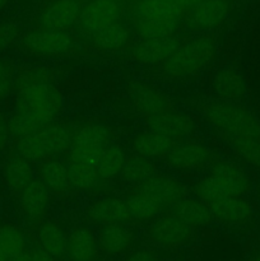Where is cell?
<instances>
[{
  "mask_svg": "<svg viewBox=\"0 0 260 261\" xmlns=\"http://www.w3.org/2000/svg\"><path fill=\"white\" fill-rule=\"evenodd\" d=\"M14 91L17 98L9 127L17 139L53 124L63 110V94L51 81L17 84Z\"/></svg>",
  "mask_w": 260,
  "mask_h": 261,
  "instance_id": "obj_1",
  "label": "cell"
},
{
  "mask_svg": "<svg viewBox=\"0 0 260 261\" xmlns=\"http://www.w3.org/2000/svg\"><path fill=\"white\" fill-rule=\"evenodd\" d=\"M251 186V178L239 165L218 161L212 165L208 175L196 181L193 191L196 199L212 204L232 196H245Z\"/></svg>",
  "mask_w": 260,
  "mask_h": 261,
  "instance_id": "obj_2",
  "label": "cell"
},
{
  "mask_svg": "<svg viewBox=\"0 0 260 261\" xmlns=\"http://www.w3.org/2000/svg\"><path fill=\"white\" fill-rule=\"evenodd\" d=\"M205 121L222 135L224 140L231 138H257L260 139V120L240 102L212 101L204 105Z\"/></svg>",
  "mask_w": 260,
  "mask_h": 261,
  "instance_id": "obj_3",
  "label": "cell"
},
{
  "mask_svg": "<svg viewBox=\"0 0 260 261\" xmlns=\"http://www.w3.org/2000/svg\"><path fill=\"white\" fill-rule=\"evenodd\" d=\"M217 56V40L211 35H201L180 45L172 56L162 64L165 75L184 79L199 74L208 68Z\"/></svg>",
  "mask_w": 260,
  "mask_h": 261,
  "instance_id": "obj_4",
  "label": "cell"
},
{
  "mask_svg": "<svg viewBox=\"0 0 260 261\" xmlns=\"http://www.w3.org/2000/svg\"><path fill=\"white\" fill-rule=\"evenodd\" d=\"M74 132L65 124H53L30 135L19 138L15 143V153L30 162L53 160L55 155L70 150Z\"/></svg>",
  "mask_w": 260,
  "mask_h": 261,
  "instance_id": "obj_5",
  "label": "cell"
},
{
  "mask_svg": "<svg viewBox=\"0 0 260 261\" xmlns=\"http://www.w3.org/2000/svg\"><path fill=\"white\" fill-rule=\"evenodd\" d=\"M111 132L99 122H91L74 132L70 160L74 163L96 167L102 153L110 145Z\"/></svg>",
  "mask_w": 260,
  "mask_h": 261,
  "instance_id": "obj_6",
  "label": "cell"
},
{
  "mask_svg": "<svg viewBox=\"0 0 260 261\" xmlns=\"http://www.w3.org/2000/svg\"><path fill=\"white\" fill-rule=\"evenodd\" d=\"M195 236V228L188 226L173 216H161L153 221L148 228V237L150 241L162 249H177L190 244Z\"/></svg>",
  "mask_w": 260,
  "mask_h": 261,
  "instance_id": "obj_7",
  "label": "cell"
},
{
  "mask_svg": "<svg viewBox=\"0 0 260 261\" xmlns=\"http://www.w3.org/2000/svg\"><path fill=\"white\" fill-rule=\"evenodd\" d=\"M20 45L33 55L60 56L73 50L74 38L65 31L37 30L25 33Z\"/></svg>",
  "mask_w": 260,
  "mask_h": 261,
  "instance_id": "obj_8",
  "label": "cell"
},
{
  "mask_svg": "<svg viewBox=\"0 0 260 261\" xmlns=\"http://www.w3.org/2000/svg\"><path fill=\"white\" fill-rule=\"evenodd\" d=\"M213 221L231 228H246L252 224L254 208L245 196H232L209 204Z\"/></svg>",
  "mask_w": 260,
  "mask_h": 261,
  "instance_id": "obj_9",
  "label": "cell"
},
{
  "mask_svg": "<svg viewBox=\"0 0 260 261\" xmlns=\"http://www.w3.org/2000/svg\"><path fill=\"white\" fill-rule=\"evenodd\" d=\"M212 150L201 143L186 140L173 145L166 155V163L177 171H195L211 162Z\"/></svg>",
  "mask_w": 260,
  "mask_h": 261,
  "instance_id": "obj_10",
  "label": "cell"
},
{
  "mask_svg": "<svg viewBox=\"0 0 260 261\" xmlns=\"http://www.w3.org/2000/svg\"><path fill=\"white\" fill-rule=\"evenodd\" d=\"M129 96L135 110L145 117L155 116L172 110V101L145 82H133L129 87Z\"/></svg>",
  "mask_w": 260,
  "mask_h": 261,
  "instance_id": "obj_11",
  "label": "cell"
},
{
  "mask_svg": "<svg viewBox=\"0 0 260 261\" xmlns=\"http://www.w3.org/2000/svg\"><path fill=\"white\" fill-rule=\"evenodd\" d=\"M137 191L149 196L162 208L175 205L186 195V188L181 181L173 176L160 175V173L139 185Z\"/></svg>",
  "mask_w": 260,
  "mask_h": 261,
  "instance_id": "obj_12",
  "label": "cell"
},
{
  "mask_svg": "<svg viewBox=\"0 0 260 261\" xmlns=\"http://www.w3.org/2000/svg\"><path fill=\"white\" fill-rule=\"evenodd\" d=\"M84 214L87 221L101 227L125 224L132 219L125 200L116 196H106L92 201L86 208Z\"/></svg>",
  "mask_w": 260,
  "mask_h": 261,
  "instance_id": "obj_13",
  "label": "cell"
},
{
  "mask_svg": "<svg viewBox=\"0 0 260 261\" xmlns=\"http://www.w3.org/2000/svg\"><path fill=\"white\" fill-rule=\"evenodd\" d=\"M120 5L116 0H92L81 10L79 22L87 32L96 33L117 22Z\"/></svg>",
  "mask_w": 260,
  "mask_h": 261,
  "instance_id": "obj_14",
  "label": "cell"
},
{
  "mask_svg": "<svg viewBox=\"0 0 260 261\" xmlns=\"http://www.w3.org/2000/svg\"><path fill=\"white\" fill-rule=\"evenodd\" d=\"M147 126L150 132L170 138L173 142L190 137L195 129V124L190 116L173 110L147 117Z\"/></svg>",
  "mask_w": 260,
  "mask_h": 261,
  "instance_id": "obj_15",
  "label": "cell"
},
{
  "mask_svg": "<svg viewBox=\"0 0 260 261\" xmlns=\"http://www.w3.org/2000/svg\"><path fill=\"white\" fill-rule=\"evenodd\" d=\"M50 194L42 181L36 178L19 194L20 212L28 223L38 224L45 218L50 205Z\"/></svg>",
  "mask_w": 260,
  "mask_h": 261,
  "instance_id": "obj_16",
  "label": "cell"
},
{
  "mask_svg": "<svg viewBox=\"0 0 260 261\" xmlns=\"http://www.w3.org/2000/svg\"><path fill=\"white\" fill-rule=\"evenodd\" d=\"M178 47H180V42L173 36L144 40L140 41L132 48V58L137 63L144 64V65L163 64L175 54Z\"/></svg>",
  "mask_w": 260,
  "mask_h": 261,
  "instance_id": "obj_17",
  "label": "cell"
},
{
  "mask_svg": "<svg viewBox=\"0 0 260 261\" xmlns=\"http://www.w3.org/2000/svg\"><path fill=\"white\" fill-rule=\"evenodd\" d=\"M81 4L78 0H58L40 15L41 30L65 31L79 19Z\"/></svg>",
  "mask_w": 260,
  "mask_h": 261,
  "instance_id": "obj_18",
  "label": "cell"
},
{
  "mask_svg": "<svg viewBox=\"0 0 260 261\" xmlns=\"http://www.w3.org/2000/svg\"><path fill=\"white\" fill-rule=\"evenodd\" d=\"M98 239L91 228L79 226L68 236L66 257L70 261H94L98 254Z\"/></svg>",
  "mask_w": 260,
  "mask_h": 261,
  "instance_id": "obj_19",
  "label": "cell"
},
{
  "mask_svg": "<svg viewBox=\"0 0 260 261\" xmlns=\"http://www.w3.org/2000/svg\"><path fill=\"white\" fill-rule=\"evenodd\" d=\"M98 247L109 256L126 254L134 241V234L125 224H110L98 232Z\"/></svg>",
  "mask_w": 260,
  "mask_h": 261,
  "instance_id": "obj_20",
  "label": "cell"
},
{
  "mask_svg": "<svg viewBox=\"0 0 260 261\" xmlns=\"http://www.w3.org/2000/svg\"><path fill=\"white\" fill-rule=\"evenodd\" d=\"M2 175L8 190L14 194L22 193L35 180L31 162L17 153L7 158L3 166Z\"/></svg>",
  "mask_w": 260,
  "mask_h": 261,
  "instance_id": "obj_21",
  "label": "cell"
},
{
  "mask_svg": "<svg viewBox=\"0 0 260 261\" xmlns=\"http://www.w3.org/2000/svg\"><path fill=\"white\" fill-rule=\"evenodd\" d=\"M227 0H201L193 7L189 23L190 25L200 30H209L221 24L228 14Z\"/></svg>",
  "mask_w": 260,
  "mask_h": 261,
  "instance_id": "obj_22",
  "label": "cell"
},
{
  "mask_svg": "<svg viewBox=\"0 0 260 261\" xmlns=\"http://www.w3.org/2000/svg\"><path fill=\"white\" fill-rule=\"evenodd\" d=\"M213 91L221 101L239 102L247 91L244 76L233 68H223L214 75Z\"/></svg>",
  "mask_w": 260,
  "mask_h": 261,
  "instance_id": "obj_23",
  "label": "cell"
},
{
  "mask_svg": "<svg viewBox=\"0 0 260 261\" xmlns=\"http://www.w3.org/2000/svg\"><path fill=\"white\" fill-rule=\"evenodd\" d=\"M172 214L188 226L196 227L209 226L213 221L209 204L194 198H184L172 205Z\"/></svg>",
  "mask_w": 260,
  "mask_h": 261,
  "instance_id": "obj_24",
  "label": "cell"
},
{
  "mask_svg": "<svg viewBox=\"0 0 260 261\" xmlns=\"http://www.w3.org/2000/svg\"><path fill=\"white\" fill-rule=\"evenodd\" d=\"M173 145H175V142L172 139L163 137L158 133L150 132V130L138 133L132 140V148L135 154L148 158V160L166 157Z\"/></svg>",
  "mask_w": 260,
  "mask_h": 261,
  "instance_id": "obj_25",
  "label": "cell"
},
{
  "mask_svg": "<svg viewBox=\"0 0 260 261\" xmlns=\"http://www.w3.org/2000/svg\"><path fill=\"white\" fill-rule=\"evenodd\" d=\"M184 9L168 0H139L134 8L137 20H175L180 22Z\"/></svg>",
  "mask_w": 260,
  "mask_h": 261,
  "instance_id": "obj_26",
  "label": "cell"
},
{
  "mask_svg": "<svg viewBox=\"0 0 260 261\" xmlns=\"http://www.w3.org/2000/svg\"><path fill=\"white\" fill-rule=\"evenodd\" d=\"M40 247L56 260L66 256L68 250V234L59 224L47 222L41 224L37 233Z\"/></svg>",
  "mask_w": 260,
  "mask_h": 261,
  "instance_id": "obj_27",
  "label": "cell"
},
{
  "mask_svg": "<svg viewBox=\"0 0 260 261\" xmlns=\"http://www.w3.org/2000/svg\"><path fill=\"white\" fill-rule=\"evenodd\" d=\"M40 180L54 194H63L69 189L68 166L59 160H47L38 170Z\"/></svg>",
  "mask_w": 260,
  "mask_h": 261,
  "instance_id": "obj_28",
  "label": "cell"
},
{
  "mask_svg": "<svg viewBox=\"0 0 260 261\" xmlns=\"http://www.w3.org/2000/svg\"><path fill=\"white\" fill-rule=\"evenodd\" d=\"M157 175V166L152 160L140 157V155L134 154L130 155L125 161L124 168H122L121 176L122 180L127 184H138L142 185L150 177Z\"/></svg>",
  "mask_w": 260,
  "mask_h": 261,
  "instance_id": "obj_29",
  "label": "cell"
},
{
  "mask_svg": "<svg viewBox=\"0 0 260 261\" xmlns=\"http://www.w3.org/2000/svg\"><path fill=\"white\" fill-rule=\"evenodd\" d=\"M126 158L127 157L122 147H120L119 144H110L103 150L96 166L99 180H112L116 176H119L124 168Z\"/></svg>",
  "mask_w": 260,
  "mask_h": 261,
  "instance_id": "obj_30",
  "label": "cell"
},
{
  "mask_svg": "<svg viewBox=\"0 0 260 261\" xmlns=\"http://www.w3.org/2000/svg\"><path fill=\"white\" fill-rule=\"evenodd\" d=\"M130 37L129 30L121 23H114L98 32L93 33L92 42L103 51H116L124 47Z\"/></svg>",
  "mask_w": 260,
  "mask_h": 261,
  "instance_id": "obj_31",
  "label": "cell"
},
{
  "mask_svg": "<svg viewBox=\"0 0 260 261\" xmlns=\"http://www.w3.org/2000/svg\"><path fill=\"white\" fill-rule=\"evenodd\" d=\"M130 218L138 222H149L157 218L162 212V206L144 194H132L125 199Z\"/></svg>",
  "mask_w": 260,
  "mask_h": 261,
  "instance_id": "obj_32",
  "label": "cell"
},
{
  "mask_svg": "<svg viewBox=\"0 0 260 261\" xmlns=\"http://www.w3.org/2000/svg\"><path fill=\"white\" fill-rule=\"evenodd\" d=\"M25 249H27V237L19 227L13 224L0 226V250L9 259L25 252Z\"/></svg>",
  "mask_w": 260,
  "mask_h": 261,
  "instance_id": "obj_33",
  "label": "cell"
},
{
  "mask_svg": "<svg viewBox=\"0 0 260 261\" xmlns=\"http://www.w3.org/2000/svg\"><path fill=\"white\" fill-rule=\"evenodd\" d=\"M240 160L260 171V139L257 138H231L226 139Z\"/></svg>",
  "mask_w": 260,
  "mask_h": 261,
  "instance_id": "obj_34",
  "label": "cell"
},
{
  "mask_svg": "<svg viewBox=\"0 0 260 261\" xmlns=\"http://www.w3.org/2000/svg\"><path fill=\"white\" fill-rule=\"evenodd\" d=\"M69 184L76 190H89L98 184L99 177L96 167L71 162L68 166Z\"/></svg>",
  "mask_w": 260,
  "mask_h": 261,
  "instance_id": "obj_35",
  "label": "cell"
},
{
  "mask_svg": "<svg viewBox=\"0 0 260 261\" xmlns=\"http://www.w3.org/2000/svg\"><path fill=\"white\" fill-rule=\"evenodd\" d=\"M177 25L175 20H137V31L144 40L171 37Z\"/></svg>",
  "mask_w": 260,
  "mask_h": 261,
  "instance_id": "obj_36",
  "label": "cell"
},
{
  "mask_svg": "<svg viewBox=\"0 0 260 261\" xmlns=\"http://www.w3.org/2000/svg\"><path fill=\"white\" fill-rule=\"evenodd\" d=\"M14 65L9 60L0 59V103L8 98L14 91V79H15Z\"/></svg>",
  "mask_w": 260,
  "mask_h": 261,
  "instance_id": "obj_37",
  "label": "cell"
},
{
  "mask_svg": "<svg viewBox=\"0 0 260 261\" xmlns=\"http://www.w3.org/2000/svg\"><path fill=\"white\" fill-rule=\"evenodd\" d=\"M19 36V25L12 20L0 22V54L9 48Z\"/></svg>",
  "mask_w": 260,
  "mask_h": 261,
  "instance_id": "obj_38",
  "label": "cell"
},
{
  "mask_svg": "<svg viewBox=\"0 0 260 261\" xmlns=\"http://www.w3.org/2000/svg\"><path fill=\"white\" fill-rule=\"evenodd\" d=\"M10 137H12V134H10L9 119H8L4 112L0 111V154L7 148Z\"/></svg>",
  "mask_w": 260,
  "mask_h": 261,
  "instance_id": "obj_39",
  "label": "cell"
},
{
  "mask_svg": "<svg viewBox=\"0 0 260 261\" xmlns=\"http://www.w3.org/2000/svg\"><path fill=\"white\" fill-rule=\"evenodd\" d=\"M124 261H160L157 254L149 249H138L130 252Z\"/></svg>",
  "mask_w": 260,
  "mask_h": 261,
  "instance_id": "obj_40",
  "label": "cell"
},
{
  "mask_svg": "<svg viewBox=\"0 0 260 261\" xmlns=\"http://www.w3.org/2000/svg\"><path fill=\"white\" fill-rule=\"evenodd\" d=\"M31 256H32V261H58L55 257L48 255L47 252L43 251L41 247H36L31 251Z\"/></svg>",
  "mask_w": 260,
  "mask_h": 261,
  "instance_id": "obj_41",
  "label": "cell"
},
{
  "mask_svg": "<svg viewBox=\"0 0 260 261\" xmlns=\"http://www.w3.org/2000/svg\"><path fill=\"white\" fill-rule=\"evenodd\" d=\"M168 2L173 3V4L178 5L180 8L185 9V8H193L195 7L196 4L201 2V0H168Z\"/></svg>",
  "mask_w": 260,
  "mask_h": 261,
  "instance_id": "obj_42",
  "label": "cell"
},
{
  "mask_svg": "<svg viewBox=\"0 0 260 261\" xmlns=\"http://www.w3.org/2000/svg\"><path fill=\"white\" fill-rule=\"evenodd\" d=\"M9 261H32V256H31V252H23V254L18 255V256L13 257Z\"/></svg>",
  "mask_w": 260,
  "mask_h": 261,
  "instance_id": "obj_43",
  "label": "cell"
},
{
  "mask_svg": "<svg viewBox=\"0 0 260 261\" xmlns=\"http://www.w3.org/2000/svg\"><path fill=\"white\" fill-rule=\"evenodd\" d=\"M247 261H260V250H257L256 252H254Z\"/></svg>",
  "mask_w": 260,
  "mask_h": 261,
  "instance_id": "obj_44",
  "label": "cell"
},
{
  "mask_svg": "<svg viewBox=\"0 0 260 261\" xmlns=\"http://www.w3.org/2000/svg\"><path fill=\"white\" fill-rule=\"evenodd\" d=\"M9 260H10L9 257H8L7 255H5L4 252H3L2 250H0V261H9Z\"/></svg>",
  "mask_w": 260,
  "mask_h": 261,
  "instance_id": "obj_45",
  "label": "cell"
},
{
  "mask_svg": "<svg viewBox=\"0 0 260 261\" xmlns=\"http://www.w3.org/2000/svg\"><path fill=\"white\" fill-rule=\"evenodd\" d=\"M8 2H9V0H0V12H2L5 7H7Z\"/></svg>",
  "mask_w": 260,
  "mask_h": 261,
  "instance_id": "obj_46",
  "label": "cell"
},
{
  "mask_svg": "<svg viewBox=\"0 0 260 261\" xmlns=\"http://www.w3.org/2000/svg\"><path fill=\"white\" fill-rule=\"evenodd\" d=\"M256 198H257V201H259V204H260V182L257 184V188H256Z\"/></svg>",
  "mask_w": 260,
  "mask_h": 261,
  "instance_id": "obj_47",
  "label": "cell"
}]
</instances>
